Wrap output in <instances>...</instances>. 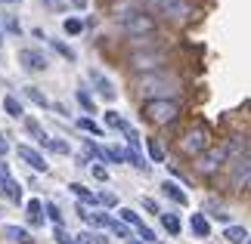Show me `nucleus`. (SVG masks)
Instances as JSON below:
<instances>
[{"instance_id":"22","label":"nucleus","mask_w":251,"mask_h":244,"mask_svg":"<svg viewBox=\"0 0 251 244\" xmlns=\"http://www.w3.org/2000/svg\"><path fill=\"white\" fill-rule=\"evenodd\" d=\"M69 189H72L75 195H78V198H81V201H87V204H96V195H93L90 189H84V185H81V182H72V185H69Z\"/></svg>"},{"instance_id":"28","label":"nucleus","mask_w":251,"mask_h":244,"mask_svg":"<svg viewBox=\"0 0 251 244\" xmlns=\"http://www.w3.org/2000/svg\"><path fill=\"white\" fill-rule=\"evenodd\" d=\"M25 130H28V133H34V136H37V139H41V142L47 139V133H44V127H41V124H37L34 118H28V121H25Z\"/></svg>"},{"instance_id":"8","label":"nucleus","mask_w":251,"mask_h":244,"mask_svg":"<svg viewBox=\"0 0 251 244\" xmlns=\"http://www.w3.org/2000/svg\"><path fill=\"white\" fill-rule=\"evenodd\" d=\"M233 185L236 189H251V152H242L233 158Z\"/></svg>"},{"instance_id":"34","label":"nucleus","mask_w":251,"mask_h":244,"mask_svg":"<svg viewBox=\"0 0 251 244\" xmlns=\"http://www.w3.org/2000/svg\"><path fill=\"white\" fill-rule=\"evenodd\" d=\"M78 102L84 105V111H93V99L87 96V90H78Z\"/></svg>"},{"instance_id":"23","label":"nucleus","mask_w":251,"mask_h":244,"mask_svg":"<svg viewBox=\"0 0 251 244\" xmlns=\"http://www.w3.org/2000/svg\"><path fill=\"white\" fill-rule=\"evenodd\" d=\"M3 109H6V114H13V118H22V102H19L16 96H6V99H3Z\"/></svg>"},{"instance_id":"6","label":"nucleus","mask_w":251,"mask_h":244,"mask_svg":"<svg viewBox=\"0 0 251 244\" xmlns=\"http://www.w3.org/2000/svg\"><path fill=\"white\" fill-rule=\"evenodd\" d=\"M140 3L155 9V13H161V16H168V19H186L192 13L189 0H140Z\"/></svg>"},{"instance_id":"2","label":"nucleus","mask_w":251,"mask_h":244,"mask_svg":"<svg viewBox=\"0 0 251 244\" xmlns=\"http://www.w3.org/2000/svg\"><path fill=\"white\" fill-rule=\"evenodd\" d=\"M180 90V81L174 74H165V71H155V74H143L137 81V93L146 96L149 99H168V96H174Z\"/></svg>"},{"instance_id":"5","label":"nucleus","mask_w":251,"mask_h":244,"mask_svg":"<svg viewBox=\"0 0 251 244\" xmlns=\"http://www.w3.org/2000/svg\"><path fill=\"white\" fill-rule=\"evenodd\" d=\"M226 161H229L226 145H211V149H205V152L196 158V173H201V177H211V173H217Z\"/></svg>"},{"instance_id":"15","label":"nucleus","mask_w":251,"mask_h":244,"mask_svg":"<svg viewBox=\"0 0 251 244\" xmlns=\"http://www.w3.org/2000/svg\"><path fill=\"white\" fill-rule=\"evenodd\" d=\"M161 189H165V195H168L171 201H177V204H186V201H189V198H186V192H183L177 182H165Z\"/></svg>"},{"instance_id":"42","label":"nucleus","mask_w":251,"mask_h":244,"mask_svg":"<svg viewBox=\"0 0 251 244\" xmlns=\"http://www.w3.org/2000/svg\"><path fill=\"white\" fill-rule=\"evenodd\" d=\"M44 3H47V6H53V3H59V0H44Z\"/></svg>"},{"instance_id":"3","label":"nucleus","mask_w":251,"mask_h":244,"mask_svg":"<svg viewBox=\"0 0 251 244\" xmlns=\"http://www.w3.org/2000/svg\"><path fill=\"white\" fill-rule=\"evenodd\" d=\"M177 114H180V105L174 99H149L146 105H143V118H146L149 124H155V127L174 124Z\"/></svg>"},{"instance_id":"20","label":"nucleus","mask_w":251,"mask_h":244,"mask_svg":"<svg viewBox=\"0 0 251 244\" xmlns=\"http://www.w3.org/2000/svg\"><path fill=\"white\" fill-rule=\"evenodd\" d=\"M25 96H28L34 105H41V109H47V105H50V99H47V96L37 90V87H25Z\"/></svg>"},{"instance_id":"11","label":"nucleus","mask_w":251,"mask_h":244,"mask_svg":"<svg viewBox=\"0 0 251 244\" xmlns=\"http://www.w3.org/2000/svg\"><path fill=\"white\" fill-rule=\"evenodd\" d=\"M90 81H93V87H96V93L102 96V99H115V87H112V81L105 77L102 71H96V68H90Z\"/></svg>"},{"instance_id":"14","label":"nucleus","mask_w":251,"mask_h":244,"mask_svg":"<svg viewBox=\"0 0 251 244\" xmlns=\"http://www.w3.org/2000/svg\"><path fill=\"white\" fill-rule=\"evenodd\" d=\"M25 217H28L31 226H41V222H44V204L37 201V198H31V201H28V207H25Z\"/></svg>"},{"instance_id":"17","label":"nucleus","mask_w":251,"mask_h":244,"mask_svg":"<svg viewBox=\"0 0 251 244\" xmlns=\"http://www.w3.org/2000/svg\"><path fill=\"white\" fill-rule=\"evenodd\" d=\"M105 127H112V130H121V133H124V130H127L130 124L124 121L118 111H105Z\"/></svg>"},{"instance_id":"16","label":"nucleus","mask_w":251,"mask_h":244,"mask_svg":"<svg viewBox=\"0 0 251 244\" xmlns=\"http://www.w3.org/2000/svg\"><path fill=\"white\" fill-rule=\"evenodd\" d=\"M224 238H226V241H233V244H245V241H248V232H245L242 226H226Z\"/></svg>"},{"instance_id":"32","label":"nucleus","mask_w":251,"mask_h":244,"mask_svg":"<svg viewBox=\"0 0 251 244\" xmlns=\"http://www.w3.org/2000/svg\"><path fill=\"white\" fill-rule=\"evenodd\" d=\"M96 201H100V204H105V207H115V204H118V198H115L112 192H102V195H96Z\"/></svg>"},{"instance_id":"1","label":"nucleus","mask_w":251,"mask_h":244,"mask_svg":"<svg viewBox=\"0 0 251 244\" xmlns=\"http://www.w3.org/2000/svg\"><path fill=\"white\" fill-rule=\"evenodd\" d=\"M115 19H118L121 31L130 34L133 41H137V37L155 34V19H152L149 13H143V9H137V6H133V0H127V3H121V6H115Z\"/></svg>"},{"instance_id":"27","label":"nucleus","mask_w":251,"mask_h":244,"mask_svg":"<svg viewBox=\"0 0 251 244\" xmlns=\"http://www.w3.org/2000/svg\"><path fill=\"white\" fill-rule=\"evenodd\" d=\"M124 158H127V161H130L137 170H149L146 164H143V158H140V152H137V149H127V152H124Z\"/></svg>"},{"instance_id":"13","label":"nucleus","mask_w":251,"mask_h":244,"mask_svg":"<svg viewBox=\"0 0 251 244\" xmlns=\"http://www.w3.org/2000/svg\"><path fill=\"white\" fill-rule=\"evenodd\" d=\"M189 226H192V232H196L199 238H208L211 235V222L205 220V213H192V217H189Z\"/></svg>"},{"instance_id":"9","label":"nucleus","mask_w":251,"mask_h":244,"mask_svg":"<svg viewBox=\"0 0 251 244\" xmlns=\"http://www.w3.org/2000/svg\"><path fill=\"white\" fill-rule=\"evenodd\" d=\"M19 62H22V68H28V71H47V56L41 50H19Z\"/></svg>"},{"instance_id":"19","label":"nucleus","mask_w":251,"mask_h":244,"mask_svg":"<svg viewBox=\"0 0 251 244\" xmlns=\"http://www.w3.org/2000/svg\"><path fill=\"white\" fill-rule=\"evenodd\" d=\"M118 213H121V220H124V226H133V229H140V226H146V222H143V220H140V217H137V213H133L130 207H121Z\"/></svg>"},{"instance_id":"21","label":"nucleus","mask_w":251,"mask_h":244,"mask_svg":"<svg viewBox=\"0 0 251 244\" xmlns=\"http://www.w3.org/2000/svg\"><path fill=\"white\" fill-rule=\"evenodd\" d=\"M41 145H44V149H50V152H56V155H69V142H62V139H50V136H47Z\"/></svg>"},{"instance_id":"31","label":"nucleus","mask_w":251,"mask_h":244,"mask_svg":"<svg viewBox=\"0 0 251 244\" xmlns=\"http://www.w3.org/2000/svg\"><path fill=\"white\" fill-rule=\"evenodd\" d=\"M44 210H47V217L53 220V226H62V213H59L56 204H44Z\"/></svg>"},{"instance_id":"7","label":"nucleus","mask_w":251,"mask_h":244,"mask_svg":"<svg viewBox=\"0 0 251 244\" xmlns=\"http://www.w3.org/2000/svg\"><path fill=\"white\" fill-rule=\"evenodd\" d=\"M168 59H165V50H143V53H133L130 56V68L133 71H146V74H155V71H161V65H165Z\"/></svg>"},{"instance_id":"4","label":"nucleus","mask_w":251,"mask_h":244,"mask_svg":"<svg viewBox=\"0 0 251 244\" xmlns=\"http://www.w3.org/2000/svg\"><path fill=\"white\" fill-rule=\"evenodd\" d=\"M205 149H211V136H208V130H205L201 124L189 127V130L180 136V152L189 155V158H199Z\"/></svg>"},{"instance_id":"40","label":"nucleus","mask_w":251,"mask_h":244,"mask_svg":"<svg viewBox=\"0 0 251 244\" xmlns=\"http://www.w3.org/2000/svg\"><path fill=\"white\" fill-rule=\"evenodd\" d=\"M0 179H9V167H6L3 161H0Z\"/></svg>"},{"instance_id":"33","label":"nucleus","mask_w":251,"mask_h":244,"mask_svg":"<svg viewBox=\"0 0 251 244\" xmlns=\"http://www.w3.org/2000/svg\"><path fill=\"white\" fill-rule=\"evenodd\" d=\"M56 241H59V244H75V238H72L62 226H56Z\"/></svg>"},{"instance_id":"35","label":"nucleus","mask_w":251,"mask_h":244,"mask_svg":"<svg viewBox=\"0 0 251 244\" xmlns=\"http://www.w3.org/2000/svg\"><path fill=\"white\" fill-rule=\"evenodd\" d=\"M90 170H93V177H96V179H100V182H105V179H109V170H105V167H102V164H93V167H90Z\"/></svg>"},{"instance_id":"24","label":"nucleus","mask_w":251,"mask_h":244,"mask_svg":"<svg viewBox=\"0 0 251 244\" xmlns=\"http://www.w3.org/2000/svg\"><path fill=\"white\" fill-rule=\"evenodd\" d=\"M62 28H65V34H81L84 31V22H81V19H75V16H69L62 22Z\"/></svg>"},{"instance_id":"12","label":"nucleus","mask_w":251,"mask_h":244,"mask_svg":"<svg viewBox=\"0 0 251 244\" xmlns=\"http://www.w3.org/2000/svg\"><path fill=\"white\" fill-rule=\"evenodd\" d=\"M3 235H6V238H13L16 244H34L31 232L22 229V226H3Z\"/></svg>"},{"instance_id":"30","label":"nucleus","mask_w":251,"mask_h":244,"mask_svg":"<svg viewBox=\"0 0 251 244\" xmlns=\"http://www.w3.org/2000/svg\"><path fill=\"white\" fill-rule=\"evenodd\" d=\"M109 232H115L118 238H130V229L124 226V222H118V220H112V222H109Z\"/></svg>"},{"instance_id":"43","label":"nucleus","mask_w":251,"mask_h":244,"mask_svg":"<svg viewBox=\"0 0 251 244\" xmlns=\"http://www.w3.org/2000/svg\"><path fill=\"white\" fill-rule=\"evenodd\" d=\"M130 244H143V241H130Z\"/></svg>"},{"instance_id":"26","label":"nucleus","mask_w":251,"mask_h":244,"mask_svg":"<svg viewBox=\"0 0 251 244\" xmlns=\"http://www.w3.org/2000/svg\"><path fill=\"white\" fill-rule=\"evenodd\" d=\"M75 244H109V241L100 238V235H93V232H81V235L75 238Z\"/></svg>"},{"instance_id":"18","label":"nucleus","mask_w":251,"mask_h":244,"mask_svg":"<svg viewBox=\"0 0 251 244\" xmlns=\"http://www.w3.org/2000/svg\"><path fill=\"white\" fill-rule=\"evenodd\" d=\"M161 226H165L168 235H180V220L174 213H161Z\"/></svg>"},{"instance_id":"29","label":"nucleus","mask_w":251,"mask_h":244,"mask_svg":"<svg viewBox=\"0 0 251 244\" xmlns=\"http://www.w3.org/2000/svg\"><path fill=\"white\" fill-rule=\"evenodd\" d=\"M78 127H81V130H87V133H93V136H102V127H100V124H93L90 118H81Z\"/></svg>"},{"instance_id":"10","label":"nucleus","mask_w":251,"mask_h":244,"mask_svg":"<svg viewBox=\"0 0 251 244\" xmlns=\"http://www.w3.org/2000/svg\"><path fill=\"white\" fill-rule=\"evenodd\" d=\"M19 158H22L34 173H47V170H50V164L44 161V155L37 149H31V145H19Z\"/></svg>"},{"instance_id":"37","label":"nucleus","mask_w":251,"mask_h":244,"mask_svg":"<svg viewBox=\"0 0 251 244\" xmlns=\"http://www.w3.org/2000/svg\"><path fill=\"white\" fill-rule=\"evenodd\" d=\"M143 207H146L149 213H158V204H155V201H152V198H143Z\"/></svg>"},{"instance_id":"36","label":"nucleus","mask_w":251,"mask_h":244,"mask_svg":"<svg viewBox=\"0 0 251 244\" xmlns=\"http://www.w3.org/2000/svg\"><path fill=\"white\" fill-rule=\"evenodd\" d=\"M53 46L65 56V59H75V50H72V46H65V44H59V41H53Z\"/></svg>"},{"instance_id":"25","label":"nucleus","mask_w":251,"mask_h":244,"mask_svg":"<svg viewBox=\"0 0 251 244\" xmlns=\"http://www.w3.org/2000/svg\"><path fill=\"white\" fill-rule=\"evenodd\" d=\"M149 158H152V161H158V164L165 161V149H161V142H158V139H149Z\"/></svg>"},{"instance_id":"41","label":"nucleus","mask_w":251,"mask_h":244,"mask_svg":"<svg viewBox=\"0 0 251 244\" xmlns=\"http://www.w3.org/2000/svg\"><path fill=\"white\" fill-rule=\"evenodd\" d=\"M72 3L78 6V9H84V6H87V0H72Z\"/></svg>"},{"instance_id":"44","label":"nucleus","mask_w":251,"mask_h":244,"mask_svg":"<svg viewBox=\"0 0 251 244\" xmlns=\"http://www.w3.org/2000/svg\"><path fill=\"white\" fill-rule=\"evenodd\" d=\"M6 3H16V0H6Z\"/></svg>"},{"instance_id":"39","label":"nucleus","mask_w":251,"mask_h":244,"mask_svg":"<svg viewBox=\"0 0 251 244\" xmlns=\"http://www.w3.org/2000/svg\"><path fill=\"white\" fill-rule=\"evenodd\" d=\"M6 152H9V139H6L3 133H0V155H6Z\"/></svg>"},{"instance_id":"38","label":"nucleus","mask_w":251,"mask_h":244,"mask_svg":"<svg viewBox=\"0 0 251 244\" xmlns=\"http://www.w3.org/2000/svg\"><path fill=\"white\" fill-rule=\"evenodd\" d=\"M3 28H6V31H13V34H16V31H19V22H16V19H6V22H3Z\"/></svg>"}]
</instances>
